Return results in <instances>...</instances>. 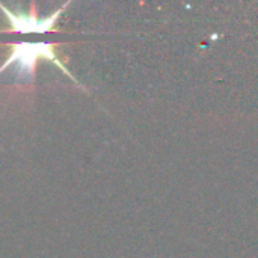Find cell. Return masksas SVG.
Returning <instances> with one entry per match:
<instances>
[{
    "label": "cell",
    "instance_id": "7a4b0ae2",
    "mask_svg": "<svg viewBox=\"0 0 258 258\" xmlns=\"http://www.w3.org/2000/svg\"><path fill=\"white\" fill-rule=\"evenodd\" d=\"M71 2L63 3L56 11H53V14H50L47 17H42V18H39L36 15L35 5H30L32 6V11L27 12V14L24 11L9 9L3 3H0V9L5 14V17H6L8 23H9V29L8 30L15 32V33H39L41 35V33H47V32L57 30L56 29V21L62 15V12L65 11V8Z\"/></svg>",
    "mask_w": 258,
    "mask_h": 258
},
{
    "label": "cell",
    "instance_id": "6da1fadb",
    "mask_svg": "<svg viewBox=\"0 0 258 258\" xmlns=\"http://www.w3.org/2000/svg\"><path fill=\"white\" fill-rule=\"evenodd\" d=\"M41 60L54 63L65 76H68L71 80H74L79 85V82L74 79V76L68 71V68L59 57L56 45L51 42H42V41H39V42H17V44L9 45V53L0 67V74L5 70H8L9 67H14L15 79L18 82H27L32 85L36 67Z\"/></svg>",
    "mask_w": 258,
    "mask_h": 258
}]
</instances>
